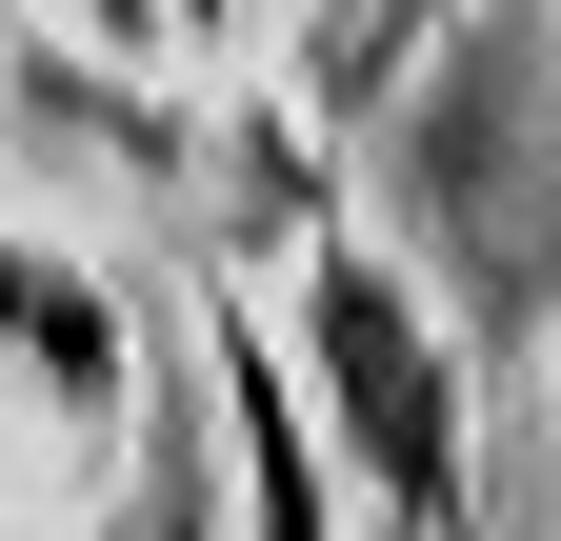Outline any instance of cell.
I'll return each mask as SVG.
<instances>
[{"mask_svg":"<svg viewBox=\"0 0 561 541\" xmlns=\"http://www.w3.org/2000/svg\"><path fill=\"white\" fill-rule=\"evenodd\" d=\"M301 342H321V381H341V441L381 461V502L401 521H461V401H442V342H421V301L381 281V261H301Z\"/></svg>","mask_w":561,"mask_h":541,"instance_id":"6da1fadb","label":"cell"},{"mask_svg":"<svg viewBox=\"0 0 561 541\" xmlns=\"http://www.w3.org/2000/svg\"><path fill=\"white\" fill-rule=\"evenodd\" d=\"M0 361H21L41 401H81V422H101V401H121V321H101V281H60L41 241H0Z\"/></svg>","mask_w":561,"mask_h":541,"instance_id":"7a4b0ae2","label":"cell"},{"mask_svg":"<svg viewBox=\"0 0 561 541\" xmlns=\"http://www.w3.org/2000/svg\"><path fill=\"white\" fill-rule=\"evenodd\" d=\"M221 401H241V461H261V521H321V461H301V401H280V342L261 321H221Z\"/></svg>","mask_w":561,"mask_h":541,"instance_id":"3957f363","label":"cell"},{"mask_svg":"<svg viewBox=\"0 0 561 541\" xmlns=\"http://www.w3.org/2000/svg\"><path fill=\"white\" fill-rule=\"evenodd\" d=\"M81 21H101V41H140V21H161V0H81Z\"/></svg>","mask_w":561,"mask_h":541,"instance_id":"277c9868","label":"cell"},{"mask_svg":"<svg viewBox=\"0 0 561 541\" xmlns=\"http://www.w3.org/2000/svg\"><path fill=\"white\" fill-rule=\"evenodd\" d=\"M181 21H241V0H181Z\"/></svg>","mask_w":561,"mask_h":541,"instance_id":"5b68a950","label":"cell"},{"mask_svg":"<svg viewBox=\"0 0 561 541\" xmlns=\"http://www.w3.org/2000/svg\"><path fill=\"white\" fill-rule=\"evenodd\" d=\"M341 21H362V0H341Z\"/></svg>","mask_w":561,"mask_h":541,"instance_id":"8992f818","label":"cell"}]
</instances>
